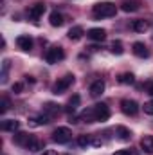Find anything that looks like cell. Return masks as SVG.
Instances as JSON below:
<instances>
[{
    "instance_id": "1",
    "label": "cell",
    "mask_w": 153,
    "mask_h": 155,
    "mask_svg": "<svg viewBox=\"0 0 153 155\" xmlns=\"http://www.w3.org/2000/svg\"><path fill=\"white\" fill-rule=\"evenodd\" d=\"M117 13V5L114 2H99L92 7V15L94 18H110V16H115Z\"/></svg>"
},
{
    "instance_id": "2",
    "label": "cell",
    "mask_w": 153,
    "mask_h": 155,
    "mask_svg": "<svg viewBox=\"0 0 153 155\" xmlns=\"http://www.w3.org/2000/svg\"><path fill=\"white\" fill-rule=\"evenodd\" d=\"M70 139H72V130L67 128V126H58L52 132V141L58 143V144H67Z\"/></svg>"
},
{
    "instance_id": "3",
    "label": "cell",
    "mask_w": 153,
    "mask_h": 155,
    "mask_svg": "<svg viewBox=\"0 0 153 155\" xmlns=\"http://www.w3.org/2000/svg\"><path fill=\"white\" fill-rule=\"evenodd\" d=\"M74 83V76L72 74H67V76L60 78L54 85H52V94H56V96H60V94H63L70 85Z\"/></svg>"
},
{
    "instance_id": "4",
    "label": "cell",
    "mask_w": 153,
    "mask_h": 155,
    "mask_svg": "<svg viewBox=\"0 0 153 155\" xmlns=\"http://www.w3.org/2000/svg\"><path fill=\"white\" fill-rule=\"evenodd\" d=\"M63 58H65V52H63L61 47H50V49H47V52H45V61L50 63V65L61 61Z\"/></svg>"
},
{
    "instance_id": "5",
    "label": "cell",
    "mask_w": 153,
    "mask_h": 155,
    "mask_svg": "<svg viewBox=\"0 0 153 155\" xmlns=\"http://www.w3.org/2000/svg\"><path fill=\"white\" fill-rule=\"evenodd\" d=\"M94 112H96V121H99V123H105V121H108V117H110V108H108L105 103L94 105Z\"/></svg>"
},
{
    "instance_id": "6",
    "label": "cell",
    "mask_w": 153,
    "mask_h": 155,
    "mask_svg": "<svg viewBox=\"0 0 153 155\" xmlns=\"http://www.w3.org/2000/svg\"><path fill=\"white\" fill-rule=\"evenodd\" d=\"M121 110H122V114H126V116H135V114L139 112V105H137V101H133V99H122V101H121Z\"/></svg>"
},
{
    "instance_id": "7",
    "label": "cell",
    "mask_w": 153,
    "mask_h": 155,
    "mask_svg": "<svg viewBox=\"0 0 153 155\" xmlns=\"http://www.w3.org/2000/svg\"><path fill=\"white\" fill-rule=\"evenodd\" d=\"M33 137H34V135H31V134H27V132H16L15 137H13V143L18 144V146H25V148H27V144L31 143Z\"/></svg>"
},
{
    "instance_id": "8",
    "label": "cell",
    "mask_w": 153,
    "mask_h": 155,
    "mask_svg": "<svg viewBox=\"0 0 153 155\" xmlns=\"http://www.w3.org/2000/svg\"><path fill=\"white\" fill-rule=\"evenodd\" d=\"M45 9H47V5H45L43 2H36V4H33V5L29 7L27 13H29V16H31L33 20H38L40 16L45 13Z\"/></svg>"
},
{
    "instance_id": "9",
    "label": "cell",
    "mask_w": 153,
    "mask_h": 155,
    "mask_svg": "<svg viewBox=\"0 0 153 155\" xmlns=\"http://www.w3.org/2000/svg\"><path fill=\"white\" fill-rule=\"evenodd\" d=\"M105 87H106V85H105V81H103V79H96V81L90 85L88 92H90V96H92V97H99V96L105 92Z\"/></svg>"
},
{
    "instance_id": "10",
    "label": "cell",
    "mask_w": 153,
    "mask_h": 155,
    "mask_svg": "<svg viewBox=\"0 0 153 155\" xmlns=\"http://www.w3.org/2000/svg\"><path fill=\"white\" fill-rule=\"evenodd\" d=\"M86 36L94 41H103V40H106V31L101 27H92V29H88Z\"/></svg>"
},
{
    "instance_id": "11",
    "label": "cell",
    "mask_w": 153,
    "mask_h": 155,
    "mask_svg": "<svg viewBox=\"0 0 153 155\" xmlns=\"http://www.w3.org/2000/svg\"><path fill=\"white\" fill-rule=\"evenodd\" d=\"M132 51H133V54L139 56V58H148V56H150V51H148V47H146L142 41H135V43L132 45Z\"/></svg>"
},
{
    "instance_id": "12",
    "label": "cell",
    "mask_w": 153,
    "mask_h": 155,
    "mask_svg": "<svg viewBox=\"0 0 153 155\" xmlns=\"http://www.w3.org/2000/svg\"><path fill=\"white\" fill-rule=\"evenodd\" d=\"M0 128L4 130V132H18V128H20V121H16V119H5V121H2L0 123Z\"/></svg>"
},
{
    "instance_id": "13",
    "label": "cell",
    "mask_w": 153,
    "mask_h": 155,
    "mask_svg": "<svg viewBox=\"0 0 153 155\" xmlns=\"http://www.w3.org/2000/svg\"><path fill=\"white\" fill-rule=\"evenodd\" d=\"M16 45L22 49V51H31L33 49V38L27 36V35H22L16 38Z\"/></svg>"
},
{
    "instance_id": "14",
    "label": "cell",
    "mask_w": 153,
    "mask_h": 155,
    "mask_svg": "<svg viewBox=\"0 0 153 155\" xmlns=\"http://www.w3.org/2000/svg\"><path fill=\"white\" fill-rule=\"evenodd\" d=\"M141 148L144 150V153L153 155V135H144L141 139Z\"/></svg>"
},
{
    "instance_id": "15",
    "label": "cell",
    "mask_w": 153,
    "mask_h": 155,
    "mask_svg": "<svg viewBox=\"0 0 153 155\" xmlns=\"http://www.w3.org/2000/svg\"><path fill=\"white\" fill-rule=\"evenodd\" d=\"M49 22H50V25H52V27H61V25L65 24V18H63V15H61V13L52 11V13H50V16H49Z\"/></svg>"
},
{
    "instance_id": "16",
    "label": "cell",
    "mask_w": 153,
    "mask_h": 155,
    "mask_svg": "<svg viewBox=\"0 0 153 155\" xmlns=\"http://www.w3.org/2000/svg\"><path fill=\"white\" fill-rule=\"evenodd\" d=\"M132 29H133L135 33H144V31L150 29V24H148V20L139 18V20H133V22H132Z\"/></svg>"
},
{
    "instance_id": "17",
    "label": "cell",
    "mask_w": 153,
    "mask_h": 155,
    "mask_svg": "<svg viewBox=\"0 0 153 155\" xmlns=\"http://www.w3.org/2000/svg\"><path fill=\"white\" fill-rule=\"evenodd\" d=\"M79 119H81L83 123H96V112H94V107H88V108H85V110L81 112Z\"/></svg>"
},
{
    "instance_id": "18",
    "label": "cell",
    "mask_w": 153,
    "mask_h": 155,
    "mask_svg": "<svg viewBox=\"0 0 153 155\" xmlns=\"http://www.w3.org/2000/svg\"><path fill=\"white\" fill-rule=\"evenodd\" d=\"M43 110H45V114L50 117V119H52V117H56V116H60V112H61L60 105H56V103H45Z\"/></svg>"
},
{
    "instance_id": "19",
    "label": "cell",
    "mask_w": 153,
    "mask_h": 155,
    "mask_svg": "<svg viewBox=\"0 0 153 155\" xmlns=\"http://www.w3.org/2000/svg\"><path fill=\"white\" fill-rule=\"evenodd\" d=\"M115 134H117V137H119L121 141H124V143L132 139V132H130L126 126H122V124H119V126L115 128Z\"/></svg>"
},
{
    "instance_id": "20",
    "label": "cell",
    "mask_w": 153,
    "mask_h": 155,
    "mask_svg": "<svg viewBox=\"0 0 153 155\" xmlns=\"http://www.w3.org/2000/svg\"><path fill=\"white\" fill-rule=\"evenodd\" d=\"M49 123H50V117L47 116V114L29 119V124H31V126H43V124H49Z\"/></svg>"
},
{
    "instance_id": "21",
    "label": "cell",
    "mask_w": 153,
    "mask_h": 155,
    "mask_svg": "<svg viewBox=\"0 0 153 155\" xmlns=\"http://www.w3.org/2000/svg\"><path fill=\"white\" fill-rule=\"evenodd\" d=\"M121 9H122L124 13H135V11L139 9V2H135V0H124V2L121 4Z\"/></svg>"
},
{
    "instance_id": "22",
    "label": "cell",
    "mask_w": 153,
    "mask_h": 155,
    "mask_svg": "<svg viewBox=\"0 0 153 155\" xmlns=\"http://www.w3.org/2000/svg\"><path fill=\"white\" fill-rule=\"evenodd\" d=\"M67 35H69V38L72 40V41H77V40L83 38V35H85V29H83L81 25H76V27H72V29H70Z\"/></svg>"
},
{
    "instance_id": "23",
    "label": "cell",
    "mask_w": 153,
    "mask_h": 155,
    "mask_svg": "<svg viewBox=\"0 0 153 155\" xmlns=\"http://www.w3.org/2000/svg\"><path fill=\"white\" fill-rule=\"evenodd\" d=\"M27 150L33 152V153H36V152H40V150H43V141H40L38 137H33L31 143L27 144Z\"/></svg>"
},
{
    "instance_id": "24",
    "label": "cell",
    "mask_w": 153,
    "mask_h": 155,
    "mask_svg": "<svg viewBox=\"0 0 153 155\" xmlns=\"http://www.w3.org/2000/svg\"><path fill=\"white\" fill-rule=\"evenodd\" d=\"M79 103H81V97H79L77 94H74V96H72V97L69 99V105H67V108H65V110H67L69 114H72V112H76V108L79 107Z\"/></svg>"
},
{
    "instance_id": "25",
    "label": "cell",
    "mask_w": 153,
    "mask_h": 155,
    "mask_svg": "<svg viewBox=\"0 0 153 155\" xmlns=\"http://www.w3.org/2000/svg\"><path fill=\"white\" fill-rule=\"evenodd\" d=\"M117 81H119L121 85H133V83H135V76H133L132 72H122V74H119Z\"/></svg>"
},
{
    "instance_id": "26",
    "label": "cell",
    "mask_w": 153,
    "mask_h": 155,
    "mask_svg": "<svg viewBox=\"0 0 153 155\" xmlns=\"http://www.w3.org/2000/svg\"><path fill=\"white\" fill-rule=\"evenodd\" d=\"M110 52L115 54V56H121V54L124 52V45H122V41H121V40L112 41V45H110Z\"/></svg>"
},
{
    "instance_id": "27",
    "label": "cell",
    "mask_w": 153,
    "mask_h": 155,
    "mask_svg": "<svg viewBox=\"0 0 153 155\" xmlns=\"http://www.w3.org/2000/svg\"><path fill=\"white\" fill-rule=\"evenodd\" d=\"M9 67H11V61L4 60V63H2V83L7 81V71H9Z\"/></svg>"
},
{
    "instance_id": "28",
    "label": "cell",
    "mask_w": 153,
    "mask_h": 155,
    "mask_svg": "<svg viewBox=\"0 0 153 155\" xmlns=\"http://www.w3.org/2000/svg\"><path fill=\"white\" fill-rule=\"evenodd\" d=\"M77 144H79L81 148H85V146L92 144V141H90V137H88V135H79V137H77Z\"/></svg>"
},
{
    "instance_id": "29",
    "label": "cell",
    "mask_w": 153,
    "mask_h": 155,
    "mask_svg": "<svg viewBox=\"0 0 153 155\" xmlns=\"http://www.w3.org/2000/svg\"><path fill=\"white\" fill-rule=\"evenodd\" d=\"M0 107H2V108H0V112H2V114H5V112L9 110V99H7V97H2Z\"/></svg>"
},
{
    "instance_id": "30",
    "label": "cell",
    "mask_w": 153,
    "mask_h": 155,
    "mask_svg": "<svg viewBox=\"0 0 153 155\" xmlns=\"http://www.w3.org/2000/svg\"><path fill=\"white\" fill-rule=\"evenodd\" d=\"M142 110H144V114H148V116H153V101H148V103H144Z\"/></svg>"
},
{
    "instance_id": "31",
    "label": "cell",
    "mask_w": 153,
    "mask_h": 155,
    "mask_svg": "<svg viewBox=\"0 0 153 155\" xmlns=\"http://www.w3.org/2000/svg\"><path fill=\"white\" fill-rule=\"evenodd\" d=\"M114 155H139V152H133V150H119Z\"/></svg>"
},
{
    "instance_id": "32",
    "label": "cell",
    "mask_w": 153,
    "mask_h": 155,
    "mask_svg": "<svg viewBox=\"0 0 153 155\" xmlns=\"http://www.w3.org/2000/svg\"><path fill=\"white\" fill-rule=\"evenodd\" d=\"M22 90H24V85L22 83H13V92L15 94H20Z\"/></svg>"
},
{
    "instance_id": "33",
    "label": "cell",
    "mask_w": 153,
    "mask_h": 155,
    "mask_svg": "<svg viewBox=\"0 0 153 155\" xmlns=\"http://www.w3.org/2000/svg\"><path fill=\"white\" fill-rule=\"evenodd\" d=\"M144 90H146V92H148V94H150V96H153V83H151V81H150V83H146V85H144Z\"/></svg>"
},
{
    "instance_id": "34",
    "label": "cell",
    "mask_w": 153,
    "mask_h": 155,
    "mask_svg": "<svg viewBox=\"0 0 153 155\" xmlns=\"http://www.w3.org/2000/svg\"><path fill=\"white\" fill-rule=\"evenodd\" d=\"M92 144H94V146H101V144H103V141H101V139H94V141H92Z\"/></svg>"
},
{
    "instance_id": "35",
    "label": "cell",
    "mask_w": 153,
    "mask_h": 155,
    "mask_svg": "<svg viewBox=\"0 0 153 155\" xmlns=\"http://www.w3.org/2000/svg\"><path fill=\"white\" fill-rule=\"evenodd\" d=\"M43 155H58V152H54V150H47Z\"/></svg>"
}]
</instances>
